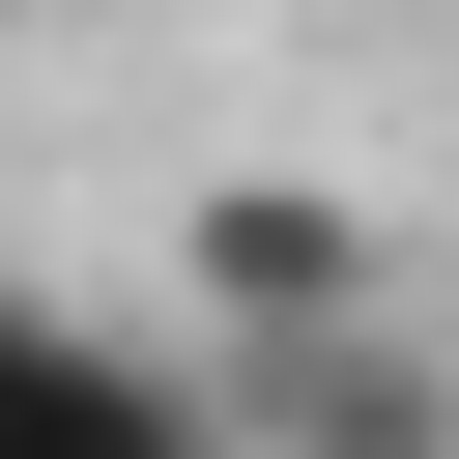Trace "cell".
Listing matches in <instances>:
<instances>
[{
    "label": "cell",
    "instance_id": "cell-1",
    "mask_svg": "<svg viewBox=\"0 0 459 459\" xmlns=\"http://www.w3.org/2000/svg\"><path fill=\"white\" fill-rule=\"evenodd\" d=\"M373 316V201L344 172H201V344L258 373V344H344Z\"/></svg>",
    "mask_w": 459,
    "mask_h": 459
},
{
    "label": "cell",
    "instance_id": "cell-2",
    "mask_svg": "<svg viewBox=\"0 0 459 459\" xmlns=\"http://www.w3.org/2000/svg\"><path fill=\"white\" fill-rule=\"evenodd\" d=\"M201 430H230V459H459V373H430L402 316H344V344H258V373H201Z\"/></svg>",
    "mask_w": 459,
    "mask_h": 459
},
{
    "label": "cell",
    "instance_id": "cell-3",
    "mask_svg": "<svg viewBox=\"0 0 459 459\" xmlns=\"http://www.w3.org/2000/svg\"><path fill=\"white\" fill-rule=\"evenodd\" d=\"M0 459H230V430H201V373H172V344H115V316L0 287Z\"/></svg>",
    "mask_w": 459,
    "mask_h": 459
},
{
    "label": "cell",
    "instance_id": "cell-4",
    "mask_svg": "<svg viewBox=\"0 0 459 459\" xmlns=\"http://www.w3.org/2000/svg\"><path fill=\"white\" fill-rule=\"evenodd\" d=\"M0 29H29V0H0Z\"/></svg>",
    "mask_w": 459,
    "mask_h": 459
}]
</instances>
